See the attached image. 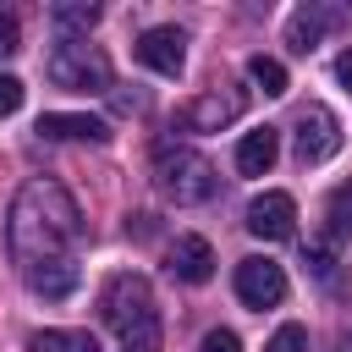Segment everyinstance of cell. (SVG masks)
I'll return each mask as SVG.
<instances>
[{
    "label": "cell",
    "mask_w": 352,
    "mask_h": 352,
    "mask_svg": "<svg viewBox=\"0 0 352 352\" xmlns=\"http://www.w3.org/2000/svg\"><path fill=\"white\" fill-rule=\"evenodd\" d=\"M82 236V214H77V198L38 176L28 182L16 198H11V214H6V242H11V258L28 270V264H44V258H72V242Z\"/></svg>",
    "instance_id": "1"
},
{
    "label": "cell",
    "mask_w": 352,
    "mask_h": 352,
    "mask_svg": "<svg viewBox=\"0 0 352 352\" xmlns=\"http://www.w3.org/2000/svg\"><path fill=\"white\" fill-rule=\"evenodd\" d=\"M154 187L170 204H204V198H214V165L198 148H187L176 138H160L154 143Z\"/></svg>",
    "instance_id": "2"
},
{
    "label": "cell",
    "mask_w": 352,
    "mask_h": 352,
    "mask_svg": "<svg viewBox=\"0 0 352 352\" xmlns=\"http://www.w3.org/2000/svg\"><path fill=\"white\" fill-rule=\"evenodd\" d=\"M44 72H50V82L66 88V94H110V60H104V50L88 44V38H60V44L50 50Z\"/></svg>",
    "instance_id": "3"
},
{
    "label": "cell",
    "mask_w": 352,
    "mask_h": 352,
    "mask_svg": "<svg viewBox=\"0 0 352 352\" xmlns=\"http://www.w3.org/2000/svg\"><path fill=\"white\" fill-rule=\"evenodd\" d=\"M242 110H248V94L231 88V82H220V88H204L198 99H187L182 116H176V126L182 132H226Z\"/></svg>",
    "instance_id": "4"
},
{
    "label": "cell",
    "mask_w": 352,
    "mask_h": 352,
    "mask_svg": "<svg viewBox=\"0 0 352 352\" xmlns=\"http://www.w3.org/2000/svg\"><path fill=\"white\" fill-rule=\"evenodd\" d=\"M99 314H104V324L121 336L132 319L160 314V308H154V286H148L143 275H132V270H126V275H110V280H104V292H99Z\"/></svg>",
    "instance_id": "5"
},
{
    "label": "cell",
    "mask_w": 352,
    "mask_h": 352,
    "mask_svg": "<svg viewBox=\"0 0 352 352\" xmlns=\"http://www.w3.org/2000/svg\"><path fill=\"white\" fill-rule=\"evenodd\" d=\"M336 148H341V121H336L324 104H308V110L297 116V165H302V170H308V165H324Z\"/></svg>",
    "instance_id": "6"
},
{
    "label": "cell",
    "mask_w": 352,
    "mask_h": 352,
    "mask_svg": "<svg viewBox=\"0 0 352 352\" xmlns=\"http://www.w3.org/2000/svg\"><path fill=\"white\" fill-rule=\"evenodd\" d=\"M236 297L248 302V308H275L280 297H286V270L275 264V258H242L236 264Z\"/></svg>",
    "instance_id": "7"
},
{
    "label": "cell",
    "mask_w": 352,
    "mask_h": 352,
    "mask_svg": "<svg viewBox=\"0 0 352 352\" xmlns=\"http://www.w3.org/2000/svg\"><path fill=\"white\" fill-rule=\"evenodd\" d=\"M132 50H138V60H143L148 72H160V77H182V66H187V33H182V28H148Z\"/></svg>",
    "instance_id": "8"
},
{
    "label": "cell",
    "mask_w": 352,
    "mask_h": 352,
    "mask_svg": "<svg viewBox=\"0 0 352 352\" xmlns=\"http://www.w3.org/2000/svg\"><path fill=\"white\" fill-rule=\"evenodd\" d=\"M248 231L264 236V242H286V236L297 231V204H292L286 192H258V198L248 204Z\"/></svg>",
    "instance_id": "9"
},
{
    "label": "cell",
    "mask_w": 352,
    "mask_h": 352,
    "mask_svg": "<svg viewBox=\"0 0 352 352\" xmlns=\"http://www.w3.org/2000/svg\"><path fill=\"white\" fill-rule=\"evenodd\" d=\"M165 270H170L176 280H187V286H204V280L214 275V248H209L204 236H176L170 253H165Z\"/></svg>",
    "instance_id": "10"
},
{
    "label": "cell",
    "mask_w": 352,
    "mask_h": 352,
    "mask_svg": "<svg viewBox=\"0 0 352 352\" xmlns=\"http://www.w3.org/2000/svg\"><path fill=\"white\" fill-rule=\"evenodd\" d=\"M330 28H341V11H330V6H297V11L286 16V44H292L297 55H308Z\"/></svg>",
    "instance_id": "11"
},
{
    "label": "cell",
    "mask_w": 352,
    "mask_h": 352,
    "mask_svg": "<svg viewBox=\"0 0 352 352\" xmlns=\"http://www.w3.org/2000/svg\"><path fill=\"white\" fill-rule=\"evenodd\" d=\"M38 138H55V143H77V138H88V143H104V138H110V126H104L99 116L50 110V116H38Z\"/></svg>",
    "instance_id": "12"
},
{
    "label": "cell",
    "mask_w": 352,
    "mask_h": 352,
    "mask_svg": "<svg viewBox=\"0 0 352 352\" xmlns=\"http://www.w3.org/2000/svg\"><path fill=\"white\" fill-rule=\"evenodd\" d=\"M280 160V132L275 126H258L236 143V170L242 176H270V165Z\"/></svg>",
    "instance_id": "13"
},
{
    "label": "cell",
    "mask_w": 352,
    "mask_h": 352,
    "mask_svg": "<svg viewBox=\"0 0 352 352\" xmlns=\"http://www.w3.org/2000/svg\"><path fill=\"white\" fill-rule=\"evenodd\" d=\"M77 264L72 258H44V264H28V292L38 297H72L77 292Z\"/></svg>",
    "instance_id": "14"
},
{
    "label": "cell",
    "mask_w": 352,
    "mask_h": 352,
    "mask_svg": "<svg viewBox=\"0 0 352 352\" xmlns=\"http://www.w3.org/2000/svg\"><path fill=\"white\" fill-rule=\"evenodd\" d=\"M28 352H99L94 330H38L28 336Z\"/></svg>",
    "instance_id": "15"
},
{
    "label": "cell",
    "mask_w": 352,
    "mask_h": 352,
    "mask_svg": "<svg viewBox=\"0 0 352 352\" xmlns=\"http://www.w3.org/2000/svg\"><path fill=\"white\" fill-rule=\"evenodd\" d=\"M248 77H253V82H258L270 99H280V94L292 88V82H286V66H280L275 55H253V60H248Z\"/></svg>",
    "instance_id": "16"
},
{
    "label": "cell",
    "mask_w": 352,
    "mask_h": 352,
    "mask_svg": "<svg viewBox=\"0 0 352 352\" xmlns=\"http://www.w3.org/2000/svg\"><path fill=\"white\" fill-rule=\"evenodd\" d=\"M50 22H55L60 33H77V28L88 33V28L99 22V6H82V0H60V6L50 11Z\"/></svg>",
    "instance_id": "17"
},
{
    "label": "cell",
    "mask_w": 352,
    "mask_h": 352,
    "mask_svg": "<svg viewBox=\"0 0 352 352\" xmlns=\"http://www.w3.org/2000/svg\"><path fill=\"white\" fill-rule=\"evenodd\" d=\"M330 226H336V231H341V236H346V231H352V182H346V187H336V192H330Z\"/></svg>",
    "instance_id": "18"
},
{
    "label": "cell",
    "mask_w": 352,
    "mask_h": 352,
    "mask_svg": "<svg viewBox=\"0 0 352 352\" xmlns=\"http://www.w3.org/2000/svg\"><path fill=\"white\" fill-rule=\"evenodd\" d=\"M302 346H308L302 324H280V330L270 336V346H264V352H302Z\"/></svg>",
    "instance_id": "19"
},
{
    "label": "cell",
    "mask_w": 352,
    "mask_h": 352,
    "mask_svg": "<svg viewBox=\"0 0 352 352\" xmlns=\"http://www.w3.org/2000/svg\"><path fill=\"white\" fill-rule=\"evenodd\" d=\"M22 94H28V88H22L11 72H0V116H16V110H22Z\"/></svg>",
    "instance_id": "20"
},
{
    "label": "cell",
    "mask_w": 352,
    "mask_h": 352,
    "mask_svg": "<svg viewBox=\"0 0 352 352\" xmlns=\"http://www.w3.org/2000/svg\"><path fill=\"white\" fill-rule=\"evenodd\" d=\"M198 352H242V341H236V330H209L198 341Z\"/></svg>",
    "instance_id": "21"
},
{
    "label": "cell",
    "mask_w": 352,
    "mask_h": 352,
    "mask_svg": "<svg viewBox=\"0 0 352 352\" xmlns=\"http://www.w3.org/2000/svg\"><path fill=\"white\" fill-rule=\"evenodd\" d=\"M16 50H22V33H16V16H11V11H0V60H6V55H16Z\"/></svg>",
    "instance_id": "22"
},
{
    "label": "cell",
    "mask_w": 352,
    "mask_h": 352,
    "mask_svg": "<svg viewBox=\"0 0 352 352\" xmlns=\"http://www.w3.org/2000/svg\"><path fill=\"white\" fill-rule=\"evenodd\" d=\"M308 270H314V275H330V270H336L330 242H308Z\"/></svg>",
    "instance_id": "23"
},
{
    "label": "cell",
    "mask_w": 352,
    "mask_h": 352,
    "mask_svg": "<svg viewBox=\"0 0 352 352\" xmlns=\"http://www.w3.org/2000/svg\"><path fill=\"white\" fill-rule=\"evenodd\" d=\"M336 77H341V88L352 94V50H341V60H336Z\"/></svg>",
    "instance_id": "24"
}]
</instances>
